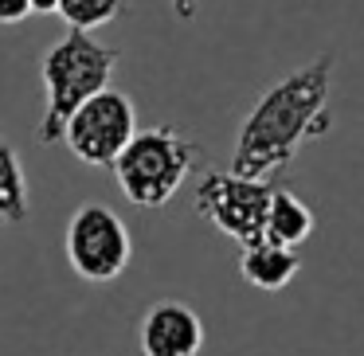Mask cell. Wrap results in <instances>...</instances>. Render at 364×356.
Returning <instances> with one entry per match:
<instances>
[{"mask_svg": "<svg viewBox=\"0 0 364 356\" xmlns=\"http://www.w3.org/2000/svg\"><path fill=\"white\" fill-rule=\"evenodd\" d=\"M298 270H301V254L294 247L270 243V239H259V243L243 247V254H239V274L255 290H282V286L294 282Z\"/></svg>", "mask_w": 364, "mask_h": 356, "instance_id": "cell-8", "label": "cell"}, {"mask_svg": "<svg viewBox=\"0 0 364 356\" xmlns=\"http://www.w3.org/2000/svg\"><path fill=\"white\" fill-rule=\"evenodd\" d=\"M67 262L82 282H114L134 259V235L126 220L106 204H79L67 220Z\"/></svg>", "mask_w": 364, "mask_h": 356, "instance_id": "cell-4", "label": "cell"}, {"mask_svg": "<svg viewBox=\"0 0 364 356\" xmlns=\"http://www.w3.org/2000/svg\"><path fill=\"white\" fill-rule=\"evenodd\" d=\"M270 180H255V176H235L208 168L196 184V215H204L220 235L231 243L251 247L262 239V223H267V204H270Z\"/></svg>", "mask_w": 364, "mask_h": 356, "instance_id": "cell-5", "label": "cell"}, {"mask_svg": "<svg viewBox=\"0 0 364 356\" xmlns=\"http://www.w3.org/2000/svg\"><path fill=\"white\" fill-rule=\"evenodd\" d=\"M204 153L173 126L137 129L129 145L114 157V180L134 207H165L181 184L196 173Z\"/></svg>", "mask_w": 364, "mask_h": 356, "instance_id": "cell-3", "label": "cell"}, {"mask_svg": "<svg viewBox=\"0 0 364 356\" xmlns=\"http://www.w3.org/2000/svg\"><path fill=\"white\" fill-rule=\"evenodd\" d=\"M168 4H173L176 20H192V16H196V9H200V0H168Z\"/></svg>", "mask_w": 364, "mask_h": 356, "instance_id": "cell-13", "label": "cell"}, {"mask_svg": "<svg viewBox=\"0 0 364 356\" xmlns=\"http://www.w3.org/2000/svg\"><path fill=\"white\" fill-rule=\"evenodd\" d=\"M122 4L126 0H59L55 16H63L67 28H75V32H95V28H106L118 20Z\"/></svg>", "mask_w": 364, "mask_h": 356, "instance_id": "cell-11", "label": "cell"}, {"mask_svg": "<svg viewBox=\"0 0 364 356\" xmlns=\"http://www.w3.org/2000/svg\"><path fill=\"white\" fill-rule=\"evenodd\" d=\"M32 16L28 0H0V24H24Z\"/></svg>", "mask_w": 364, "mask_h": 356, "instance_id": "cell-12", "label": "cell"}, {"mask_svg": "<svg viewBox=\"0 0 364 356\" xmlns=\"http://www.w3.org/2000/svg\"><path fill=\"white\" fill-rule=\"evenodd\" d=\"M118 59H122L118 48H106L90 32H75V28L43 51L40 79H43V90H48V106H43V118L36 126L40 145H59L67 118L90 95L110 87V75L118 67Z\"/></svg>", "mask_w": 364, "mask_h": 356, "instance_id": "cell-2", "label": "cell"}, {"mask_svg": "<svg viewBox=\"0 0 364 356\" xmlns=\"http://www.w3.org/2000/svg\"><path fill=\"white\" fill-rule=\"evenodd\" d=\"M28 4H32V12H55L59 0H28Z\"/></svg>", "mask_w": 364, "mask_h": 356, "instance_id": "cell-14", "label": "cell"}, {"mask_svg": "<svg viewBox=\"0 0 364 356\" xmlns=\"http://www.w3.org/2000/svg\"><path fill=\"white\" fill-rule=\"evenodd\" d=\"M137 134V106L129 95L114 87H102L98 95H90L79 110L67 118L63 137L59 141L95 168H110L114 157L129 145V137Z\"/></svg>", "mask_w": 364, "mask_h": 356, "instance_id": "cell-6", "label": "cell"}, {"mask_svg": "<svg viewBox=\"0 0 364 356\" xmlns=\"http://www.w3.org/2000/svg\"><path fill=\"white\" fill-rule=\"evenodd\" d=\"M333 67H337V55H321L262 90V98L239 126L231 173L270 180L298 157L306 141L329 134Z\"/></svg>", "mask_w": 364, "mask_h": 356, "instance_id": "cell-1", "label": "cell"}, {"mask_svg": "<svg viewBox=\"0 0 364 356\" xmlns=\"http://www.w3.org/2000/svg\"><path fill=\"white\" fill-rule=\"evenodd\" d=\"M314 235V212L309 204L290 188H270V204H267V223H262V239L278 247H294L298 251L306 239Z\"/></svg>", "mask_w": 364, "mask_h": 356, "instance_id": "cell-9", "label": "cell"}, {"mask_svg": "<svg viewBox=\"0 0 364 356\" xmlns=\"http://www.w3.org/2000/svg\"><path fill=\"white\" fill-rule=\"evenodd\" d=\"M28 220V180L20 153L0 137V223H24Z\"/></svg>", "mask_w": 364, "mask_h": 356, "instance_id": "cell-10", "label": "cell"}, {"mask_svg": "<svg viewBox=\"0 0 364 356\" xmlns=\"http://www.w3.org/2000/svg\"><path fill=\"white\" fill-rule=\"evenodd\" d=\"M141 356H200L204 348V321L188 301H153L137 333Z\"/></svg>", "mask_w": 364, "mask_h": 356, "instance_id": "cell-7", "label": "cell"}]
</instances>
